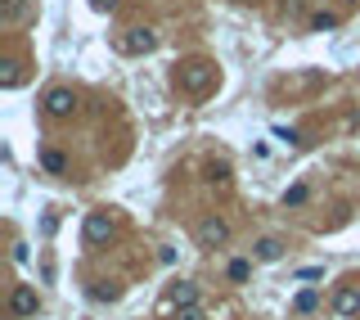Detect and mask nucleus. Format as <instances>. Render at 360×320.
Returning <instances> with one entry per match:
<instances>
[{
	"instance_id": "nucleus-1",
	"label": "nucleus",
	"mask_w": 360,
	"mask_h": 320,
	"mask_svg": "<svg viewBox=\"0 0 360 320\" xmlns=\"http://www.w3.org/2000/svg\"><path fill=\"white\" fill-rule=\"evenodd\" d=\"M176 86L185 90V95H207V90L216 86V63H207V59L176 63Z\"/></svg>"
},
{
	"instance_id": "nucleus-2",
	"label": "nucleus",
	"mask_w": 360,
	"mask_h": 320,
	"mask_svg": "<svg viewBox=\"0 0 360 320\" xmlns=\"http://www.w3.org/2000/svg\"><path fill=\"white\" fill-rule=\"evenodd\" d=\"M230 221H225V216H203V221H198V230H194V239H198V248H225V243H230Z\"/></svg>"
},
{
	"instance_id": "nucleus-3",
	"label": "nucleus",
	"mask_w": 360,
	"mask_h": 320,
	"mask_svg": "<svg viewBox=\"0 0 360 320\" xmlns=\"http://www.w3.org/2000/svg\"><path fill=\"white\" fill-rule=\"evenodd\" d=\"M5 312H9V320H23V316L41 312V294H36V285H14V289H9Z\"/></svg>"
},
{
	"instance_id": "nucleus-4",
	"label": "nucleus",
	"mask_w": 360,
	"mask_h": 320,
	"mask_svg": "<svg viewBox=\"0 0 360 320\" xmlns=\"http://www.w3.org/2000/svg\"><path fill=\"white\" fill-rule=\"evenodd\" d=\"M72 113H77V90H68V86L45 90V118L63 122V118H72Z\"/></svg>"
},
{
	"instance_id": "nucleus-5",
	"label": "nucleus",
	"mask_w": 360,
	"mask_h": 320,
	"mask_svg": "<svg viewBox=\"0 0 360 320\" xmlns=\"http://www.w3.org/2000/svg\"><path fill=\"white\" fill-rule=\"evenodd\" d=\"M122 50L126 54H154L158 50V32L154 27H126V32H122Z\"/></svg>"
},
{
	"instance_id": "nucleus-6",
	"label": "nucleus",
	"mask_w": 360,
	"mask_h": 320,
	"mask_svg": "<svg viewBox=\"0 0 360 320\" xmlns=\"http://www.w3.org/2000/svg\"><path fill=\"white\" fill-rule=\"evenodd\" d=\"M284 248H288V243H284L279 234H261V239L252 243V262L270 266V262H279V257H284Z\"/></svg>"
},
{
	"instance_id": "nucleus-7",
	"label": "nucleus",
	"mask_w": 360,
	"mask_h": 320,
	"mask_svg": "<svg viewBox=\"0 0 360 320\" xmlns=\"http://www.w3.org/2000/svg\"><path fill=\"white\" fill-rule=\"evenodd\" d=\"M108 239H113V216L104 212V208L90 212L86 216V243H108Z\"/></svg>"
},
{
	"instance_id": "nucleus-8",
	"label": "nucleus",
	"mask_w": 360,
	"mask_h": 320,
	"mask_svg": "<svg viewBox=\"0 0 360 320\" xmlns=\"http://www.w3.org/2000/svg\"><path fill=\"white\" fill-rule=\"evenodd\" d=\"M334 312L338 316H360V289L356 285H343L334 294Z\"/></svg>"
},
{
	"instance_id": "nucleus-9",
	"label": "nucleus",
	"mask_w": 360,
	"mask_h": 320,
	"mask_svg": "<svg viewBox=\"0 0 360 320\" xmlns=\"http://www.w3.org/2000/svg\"><path fill=\"white\" fill-rule=\"evenodd\" d=\"M194 303H198V285L194 280H176L172 285V307L180 312V307H194Z\"/></svg>"
},
{
	"instance_id": "nucleus-10",
	"label": "nucleus",
	"mask_w": 360,
	"mask_h": 320,
	"mask_svg": "<svg viewBox=\"0 0 360 320\" xmlns=\"http://www.w3.org/2000/svg\"><path fill=\"white\" fill-rule=\"evenodd\" d=\"M27 14H32V0H5V14L0 18H5V23H23Z\"/></svg>"
},
{
	"instance_id": "nucleus-11",
	"label": "nucleus",
	"mask_w": 360,
	"mask_h": 320,
	"mask_svg": "<svg viewBox=\"0 0 360 320\" xmlns=\"http://www.w3.org/2000/svg\"><path fill=\"white\" fill-rule=\"evenodd\" d=\"M41 167H45L50 176H63V172H68V158H63L59 149H45V154H41Z\"/></svg>"
},
{
	"instance_id": "nucleus-12",
	"label": "nucleus",
	"mask_w": 360,
	"mask_h": 320,
	"mask_svg": "<svg viewBox=\"0 0 360 320\" xmlns=\"http://www.w3.org/2000/svg\"><path fill=\"white\" fill-rule=\"evenodd\" d=\"M316 307H320V294H316V289H302V294L293 298V312H297V316H311Z\"/></svg>"
},
{
	"instance_id": "nucleus-13",
	"label": "nucleus",
	"mask_w": 360,
	"mask_h": 320,
	"mask_svg": "<svg viewBox=\"0 0 360 320\" xmlns=\"http://www.w3.org/2000/svg\"><path fill=\"white\" fill-rule=\"evenodd\" d=\"M0 68H5V72H0V86H5V90H14L18 81H23V72H18V68H23V63H18V59H5V63H0Z\"/></svg>"
},
{
	"instance_id": "nucleus-14",
	"label": "nucleus",
	"mask_w": 360,
	"mask_h": 320,
	"mask_svg": "<svg viewBox=\"0 0 360 320\" xmlns=\"http://www.w3.org/2000/svg\"><path fill=\"white\" fill-rule=\"evenodd\" d=\"M306 199H311V190H306V185H293V190L284 194V208H302Z\"/></svg>"
},
{
	"instance_id": "nucleus-15",
	"label": "nucleus",
	"mask_w": 360,
	"mask_h": 320,
	"mask_svg": "<svg viewBox=\"0 0 360 320\" xmlns=\"http://www.w3.org/2000/svg\"><path fill=\"white\" fill-rule=\"evenodd\" d=\"M338 14H311V32H334Z\"/></svg>"
},
{
	"instance_id": "nucleus-16",
	"label": "nucleus",
	"mask_w": 360,
	"mask_h": 320,
	"mask_svg": "<svg viewBox=\"0 0 360 320\" xmlns=\"http://www.w3.org/2000/svg\"><path fill=\"white\" fill-rule=\"evenodd\" d=\"M248 275H252V262H248V257L230 262V280H234V285H243V280H248Z\"/></svg>"
},
{
	"instance_id": "nucleus-17",
	"label": "nucleus",
	"mask_w": 360,
	"mask_h": 320,
	"mask_svg": "<svg viewBox=\"0 0 360 320\" xmlns=\"http://www.w3.org/2000/svg\"><path fill=\"white\" fill-rule=\"evenodd\" d=\"M207 181H212V185H221V190H225V185H230V167H225V163H216Z\"/></svg>"
},
{
	"instance_id": "nucleus-18",
	"label": "nucleus",
	"mask_w": 360,
	"mask_h": 320,
	"mask_svg": "<svg viewBox=\"0 0 360 320\" xmlns=\"http://www.w3.org/2000/svg\"><path fill=\"white\" fill-rule=\"evenodd\" d=\"M176 320H203V307H180V312H176Z\"/></svg>"
},
{
	"instance_id": "nucleus-19",
	"label": "nucleus",
	"mask_w": 360,
	"mask_h": 320,
	"mask_svg": "<svg viewBox=\"0 0 360 320\" xmlns=\"http://www.w3.org/2000/svg\"><path fill=\"white\" fill-rule=\"evenodd\" d=\"M275 136H279L284 145H302V136H297V131H284V127H279V131H275Z\"/></svg>"
},
{
	"instance_id": "nucleus-20",
	"label": "nucleus",
	"mask_w": 360,
	"mask_h": 320,
	"mask_svg": "<svg viewBox=\"0 0 360 320\" xmlns=\"http://www.w3.org/2000/svg\"><path fill=\"white\" fill-rule=\"evenodd\" d=\"M90 9H99V14H108V9H117V0H90Z\"/></svg>"
}]
</instances>
